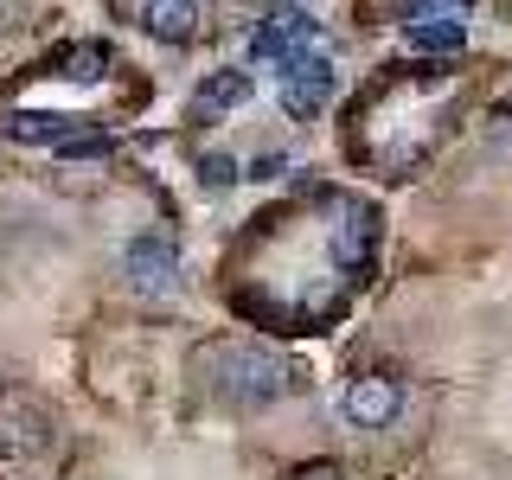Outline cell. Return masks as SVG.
<instances>
[{"instance_id":"obj_1","label":"cell","mask_w":512,"mask_h":480,"mask_svg":"<svg viewBox=\"0 0 512 480\" xmlns=\"http://www.w3.org/2000/svg\"><path fill=\"white\" fill-rule=\"evenodd\" d=\"M205 372H212V391L237 410H263V404L282 397V365L256 346H218L212 359H205Z\"/></svg>"},{"instance_id":"obj_2","label":"cell","mask_w":512,"mask_h":480,"mask_svg":"<svg viewBox=\"0 0 512 480\" xmlns=\"http://www.w3.org/2000/svg\"><path fill=\"white\" fill-rule=\"evenodd\" d=\"M333 90H340V71H333V58L320 45L282 64V109L288 116H320L333 103Z\"/></svg>"},{"instance_id":"obj_3","label":"cell","mask_w":512,"mask_h":480,"mask_svg":"<svg viewBox=\"0 0 512 480\" xmlns=\"http://www.w3.org/2000/svg\"><path fill=\"white\" fill-rule=\"evenodd\" d=\"M314 39H320V26H314V13L308 7H276V13H263L250 32V58H269L282 71L288 58H301V52H314Z\"/></svg>"},{"instance_id":"obj_4","label":"cell","mask_w":512,"mask_h":480,"mask_svg":"<svg viewBox=\"0 0 512 480\" xmlns=\"http://www.w3.org/2000/svg\"><path fill=\"white\" fill-rule=\"evenodd\" d=\"M122 276H128V288H141V295H167V288L180 282V250H173L160 231L128 237V250H122Z\"/></svg>"},{"instance_id":"obj_5","label":"cell","mask_w":512,"mask_h":480,"mask_svg":"<svg viewBox=\"0 0 512 480\" xmlns=\"http://www.w3.org/2000/svg\"><path fill=\"white\" fill-rule=\"evenodd\" d=\"M340 410H346V423H352V429H384L397 410H404V391H397V378L365 372V378H352V384H346Z\"/></svg>"},{"instance_id":"obj_6","label":"cell","mask_w":512,"mask_h":480,"mask_svg":"<svg viewBox=\"0 0 512 480\" xmlns=\"http://www.w3.org/2000/svg\"><path fill=\"white\" fill-rule=\"evenodd\" d=\"M327 244H333V263H340V269H365V263H372V244H378V224H372V212H365L359 199H346L340 212H333Z\"/></svg>"},{"instance_id":"obj_7","label":"cell","mask_w":512,"mask_h":480,"mask_svg":"<svg viewBox=\"0 0 512 480\" xmlns=\"http://www.w3.org/2000/svg\"><path fill=\"white\" fill-rule=\"evenodd\" d=\"M141 26L160 45H186L199 39V0H141Z\"/></svg>"},{"instance_id":"obj_8","label":"cell","mask_w":512,"mask_h":480,"mask_svg":"<svg viewBox=\"0 0 512 480\" xmlns=\"http://www.w3.org/2000/svg\"><path fill=\"white\" fill-rule=\"evenodd\" d=\"M77 128H84V116H58V109H13V116H7L13 141H45V148L77 141Z\"/></svg>"},{"instance_id":"obj_9","label":"cell","mask_w":512,"mask_h":480,"mask_svg":"<svg viewBox=\"0 0 512 480\" xmlns=\"http://www.w3.org/2000/svg\"><path fill=\"white\" fill-rule=\"evenodd\" d=\"M410 52H461L468 45V26H461V13H416L404 26Z\"/></svg>"},{"instance_id":"obj_10","label":"cell","mask_w":512,"mask_h":480,"mask_svg":"<svg viewBox=\"0 0 512 480\" xmlns=\"http://www.w3.org/2000/svg\"><path fill=\"white\" fill-rule=\"evenodd\" d=\"M237 103H250V77H244V71H218V77H205V84L192 90V116L237 109Z\"/></svg>"},{"instance_id":"obj_11","label":"cell","mask_w":512,"mask_h":480,"mask_svg":"<svg viewBox=\"0 0 512 480\" xmlns=\"http://www.w3.org/2000/svg\"><path fill=\"white\" fill-rule=\"evenodd\" d=\"M244 173H237V160L231 154H199V186L205 192H231Z\"/></svg>"},{"instance_id":"obj_12","label":"cell","mask_w":512,"mask_h":480,"mask_svg":"<svg viewBox=\"0 0 512 480\" xmlns=\"http://www.w3.org/2000/svg\"><path fill=\"white\" fill-rule=\"evenodd\" d=\"M71 64H77V71H71L77 84H96V77H103V45H84V52H77Z\"/></svg>"},{"instance_id":"obj_13","label":"cell","mask_w":512,"mask_h":480,"mask_svg":"<svg viewBox=\"0 0 512 480\" xmlns=\"http://www.w3.org/2000/svg\"><path fill=\"white\" fill-rule=\"evenodd\" d=\"M282 167H288V154H263V160L250 167V180H269V173H282Z\"/></svg>"},{"instance_id":"obj_14","label":"cell","mask_w":512,"mask_h":480,"mask_svg":"<svg viewBox=\"0 0 512 480\" xmlns=\"http://www.w3.org/2000/svg\"><path fill=\"white\" fill-rule=\"evenodd\" d=\"M263 7H269V13H276V7H308V0H263Z\"/></svg>"}]
</instances>
